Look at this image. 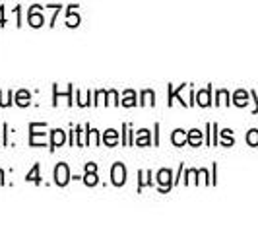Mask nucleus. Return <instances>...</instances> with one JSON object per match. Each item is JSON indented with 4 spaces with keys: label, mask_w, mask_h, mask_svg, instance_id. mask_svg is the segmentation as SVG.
I'll return each mask as SVG.
<instances>
[{
    "label": "nucleus",
    "mask_w": 258,
    "mask_h": 233,
    "mask_svg": "<svg viewBox=\"0 0 258 233\" xmlns=\"http://www.w3.org/2000/svg\"><path fill=\"white\" fill-rule=\"evenodd\" d=\"M54 181H56V185H60V187H64L66 183L70 181V171H68L66 163H58L56 165V169H54Z\"/></svg>",
    "instance_id": "f257e3e1"
},
{
    "label": "nucleus",
    "mask_w": 258,
    "mask_h": 233,
    "mask_svg": "<svg viewBox=\"0 0 258 233\" xmlns=\"http://www.w3.org/2000/svg\"><path fill=\"white\" fill-rule=\"evenodd\" d=\"M111 179H113V183H115L116 187L124 185V181H126V169H124V165H122V163H115V165H113Z\"/></svg>",
    "instance_id": "f03ea898"
},
{
    "label": "nucleus",
    "mask_w": 258,
    "mask_h": 233,
    "mask_svg": "<svg viewBox=\"0 0 258 233\" xmlns=\"http://www.w3.org/2000/svg\"><path fill=\"white\" fill-rule=\"evenodd\" d=\"M157 183L163 187V191H165L167 187H171V171H167V169H161V171L157 173Z\"/></svg>",
    "instance_id": "7ed1b4c3"
},
{
    "label": "nucleus",
    "mask_w": 258,
    "mask_h": 233,
    "mask_svg": "<svg viewBox=\"0 0 258 233\" xmlns=\"http://www.w3.org/2000/svg\"><path fill=\"white\" fill-rule=\"evenodd\" d=\"M64 144V132L58 129V130H52V150L54 148H58V146H62Z\"/></svg>",
    "instance_id": "20e7f679"
},
{
    "label": "nucleus",
    "mask_w": 258,
    "mask_h": 233,
    "mask_svg": "<svg viewBox=\"0 0 258 233\" xmlns=\"http://www.w3.org/2000/svg\"><path fill=\"white\" fill-rule=\"evenodd\" d=\"M186 140H188V136L184 134V130L179 129V130H175V132H173V144H175V146H182Z\"/></svg>",
    "instance_id": "39448f33"
},
{
    "label": "nucleus",
    "mask_w": 258,
    "mask_h": 233,
    "mask_svg": "<svg viewBox=\"0 0 258 233\" xmlns=\"http://www.w3.org/2000/svg\"><path fill=\"white\" fill-rule=\"evenodd\" d=\"M103 140L107 146H115L116 140H118V136H116V130H107L103 136Z\"/></svg>",
    "instance_id": "423d86ee"
},
{
    "label": "nucleus",
    "mask_w": 258,
    "mask_h": 233,
    "mask_svg": "<svg viewBox=\"0 0 258 233\" xmlns=\"http://www.w3.org/2000/svg\"><path fill=\"white\" fill-rule=\"evenodd\" d=\"M188 142L192 144V146H198V144L202 142V132L200 130H190L188 132Z\"/></svg>",
    "instance_id": "0eeeda50"
},
{
    "label": "nucleus",
    "mask_w": 258,
    "mask_h": 233,
    "mask_svg": "<svg viewBox=\"0 0 258 233\" xmlns=\"http://www.w3.org/2000/svg\"><path fill=\"white\" fill-rule=\"evenodd\" d=\"M29 24L33 27H41L43 26V16L39 12H31L29 14Z\"/></svg>",
    "instance_id": "6e6552de"
},
{
    "label": "nucleus",
    "mask_w": 258,
    "mask_h": 233,
    "mask_svg": "<svg viewBox=\"0 0 258 233\" xmlns=\"http://www.w3.org/2000/svg\"><path fill=\"white\" fill-rule=\"evenodd\" d=\"M16 99H18V105H20V107H26V105L29 103V93H27L26 90L18 91V97H16Z\"/></svg>",
    "instance_id": "1a4fd4ad"
},
{
    "label": "nucleus",
    "mask_w": 258,
    "mask_h": 233,
    "mask_svg": "<svg viewBox=\"0 0 258 233\" xmlns=\"http://www.w3.org/2000/svg\"><path fill=\"white\" fill-rule=\"evenodd\" d=\"M198 105H202V107L210 105V88L206 91H200L198 93Z\"/></svg>",
    "instance_id": "9d476101"
},
{
    "label": "nucleus",
    "mask_w": 258,
    "mask_h": 233,
    "mask_svg": "<svg viewBox=\"0 0 258 233\" xmlns=\"http://www.w3.org/2000/svg\"><path fill=\"white\" fill-rule=\"evenodd\" d=\"M122 105H126V107H132V105H136V101H134V91H132V90H128L126 93H124Z\"/></svg>",
    "instance_id": "9b49d317"
},
{
    "label": "nucleus",
    "mask_w": 258,
    "mask_h": 233,
    "mask_svg": "<svg viewBox=\"0 0 258 233\" xmlns=\"http://www.w3.org/2000/svg\"><path fill=\"white\" fill-rule=\"evenodd\" d=\"M152 99H155L154 91H150V90L144 91V93H142V105H152V103H154Z\"/></svg>",
    "instance_id": "f8f14e48"
},
{
    "label": "nucleus",
    "mask_w": 258,
    "mask_h": 233,
    "mask_svg": "<svg viewBox=\"0 0 258 233\" xmlns=\"http://www.w3.org/2000/svg\"><path fill=\"white\" fill-rule=\"evenodd\" d=\"M136 144H142V146H148V144H150V138H148V130H140V132H138Z\"/></svg>",
    "instance_id": "ddd939ff"
},
{
    "label": "nucleus",
    "mask_w": 258,
    "mask_h": 233,
    "mask_svg": "<svg viewBox=\"0 0 258 233\" xmlns=\"http://www.w3.org/2000/svg\"><path fill=\"white\" fill-rule=\"evenodd\" d=\"M84 181H86V185H90V187L97 185V175H95V171H88V175L84 177Z\"/></svg>",
    "instance_id": "4468645a"
},
{
    "label": "nucleus",
    "mask_w": 258,
    "mask_h": 233,
    "mask_svg": "<svg viewBox=\"0 0 258 233\" xmlns=\"http://www.w3.org/2000/svg\"><path fill=\"white\" fill-rule=\"evenodd\" d=\"M27 181H33V183L41 181L39 179V165H35V167L31 169V173H27Z\"/></svg>",
    "instance_id": "2eb2a0df"
},
{
    "label": "nucleus",
    "mask_w": 258,
    "mask_h": 233,
    "mask_svg": "<svg viewBox=\"0 0 258 233\" xmlns=\"http://www.w3.org/2000/svg\"><path fill=\"white\" fill-rule=\"evenodd\" d=\"M246 142L252 144V146H256V144H258V130H250V132H248V136H246Z\"/></svg>",
    "instance_id": "dca6fc26"
},
{
    "label": "nucleus",
    "mask_w": 258,
    "mask_h": 233,
    "mask_svg": "<svg viewBox=\"0 0 258 233\" xmlns=\"http://www.w3.org/2000/svg\"><path fill=\"white\" fill-rule=\"evenodd\" d=\"M246 95H245V91H237V93H235V103L237 105H245L246 101Z\"/></svg>",
    "instance_id": "f3484780"
},
{
    "label": "nucleus",
    "mask_w": 258,
    "mask_h": 233,
    "mask_svg": "<svg viewBox=\"0 0 258 233\" xmlns=\"http://www.w3.org/2000/svg\"><path fill=\"white\" fill-rule=\"evenodd\" d=\"M90 142L99 144V140H97V130H90Z\"/></svg>",
    "instance_id": "a211bd4d"
},
{
    "label": "nucleus",
    "mask_w": 258,
    "mask_h": 233,
    "mask_svg": "<svg viewBox=\"0 0 258 233\" xmlns=\"http://www.w3.org/2000/svg\"><path fill=\"white\" fill-rule=\"evenodd\" d=\"M78 22H80V20H78V16L76 18H74V16H70V18H68V26H78Z\"/></svg>",
    "instance_id": "6ab92c4d"
},
{
    "label": "nucleus",
    "mask_w": 258,
    "mask_h": 233,
    "mask_svg": "<svg viewBox=\"0 0 258 233\" xmlns=\"http://www.w3.org/2000/svg\"><path fill=\"white\" fill-rule=\"evenodd\" d=\"M109 97H111V103H113V105L118 103V101H116V93H115V91H111V93H109Z\"/></svg>",
    "instance_id": "aec40b11"
},
{
    "label": "nucleus",
    "mask_w": 258,
    "mask_h": 233,
    "mask_svg": "<svg viewBox=\"0 0 258 233\" xmlns=\"http://www.w3.org/2000/svg\"><path fill=\"white\" fill-rule=\"evenodd\" d=\"M86 169H88V171H95V163H88V165H86Z\"/></svg>",
    "instance_id": "412c9836"
},
{
    "label": "nucleus",
    "mask_w": 258,
    "mask_h": 233,
    "mask_svg": "<svg viewBox=\"0 0 258 233\" xmlns=\"http://www.w3.org/2000/svg\"><path fill=\"white\" fill-rule=\"evenodd\" d=\"M0 24H2V10H0Z\"/></svg>",
    "instance_id": "4be33fe9"
},
{
    "label": "nucleus",
    "mask_w": 258,
    "mask_h": 233,
    "mask_svg": "<svg viewBox=\"0 0 258 233\" xmlns=\"http://www.w3.org/2000/svg\"><path fill=\"white\" fill-rule=\"evenodd\" d=\"M0 183H4V181H2V171H0Z\"/></svg>",
    "instance_id": "5701e85b"
}]
</instances>
